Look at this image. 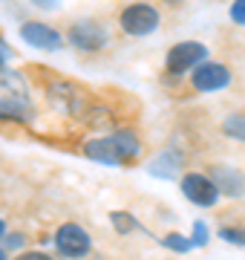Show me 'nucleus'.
Instances as JSON below:
<instances>
[{
  "mask_svg": "<svg viewBox=\"0 0 245 260\" xmlns=\"http://www.w3.org/2000/svg\"><path fill=\"white\" fill-rule=\"evenodd\" d=\"M182 191L193 205H202V208H211L217 205L219 200V188L214 185L211 177H202V174H185L182 177Z\"/></svg>",
  "mask_w": 245,
  "mask_h": 260,
  "instance_id": "423d86ee",
  "label": "nucleus"
},
{
  "mask_svg": "<svg viewBox=\"0 0 245 260\" xmlns=\"http://www.w3.org/2000/svg\"><path fill=\"white\" fill-rule=\"evenodd\" d=\"M0 119H29V104L20 102V99H0Z\"/></svg>",
  "mask_w": 245,
  "mask_h": 260,
  "instance_id": "9b49d317",
  "label": "nucleus"
},
{
  "mask_svg": "<svg viewBox=\"0 0 245 260\" xmlns=\"http://www.w3.org/2000/svg\"><path fill=\"white\" fill-rule=\"evenodd\" d=\"M110 142H113L115 153L121 159H130L139 153V139H136V133L133 130H115L113 136H110Z\"/></svg>",
  "mask_w": 245,
  "mask_h": 260,
  "instance_id": "9d476101",
  "label": "nucleus"
},
{
  "mask_svg": "<svg viewBox=\"0 0 245 260\" xmlns=\"http://www.w3.org/2000/svg\"><path fill=\"white\" fill-rule=\"evenodd\" d=\"M55 249L61 251L64 257L78 260V257H87V254H90L93 240H90V234H87L78 223H64L55 232Z\"/></svg>",
  "mask_w": 245,
  "mask_h": 260,
  "instance_id": "f03ea898",
  "label": "nucleus"
},
{
  "mask_svg": "<svg viewBox=\"0 0 245 260\" xmlns=\"http://www.w3.org/2000/svg\"><path fill=\"white\" fill-rule=\"evenodd\" d=\"M66 41H69L72 47L84 49V52H95V49H101L104 44H107V32H104V26L95 23V20H78V23L69 26Z\"/></svg>",
  "mask_w": 245,
  "mask_h": 260,
  "instance_id": "20e7f679",
  "label": "nucleus"
},
{
  "mask_svg": "<svg viewBox=\"0 0 245 260\" xmlns=\"http://www.w3.org/2000/svg\"><path fill=\"white\" fill-rule=\"evenodd\" d=\"M219 237L228 243H234V246H245V229H222Z\"/></svg>",
  "mask_w": 245,
  "mask_h": 260,
  "instance_id": "2eb2a0df",
  "label": "nucleus"
},
{
  "mask_svg": "<svg viewBox=\"0 0 245 260\" xmlns=\"http://www.w3.org/2000/svg\"><path fill=\"white\" fill-rule=\"evenodd\" d=\"M222 133L231 136V139L245 142V116H228V119L222 121Z\"/></svg>",
  "mask_w": 245,
  "mask_h": 260,
  "instance_id": "f8f14e48",
  "label": "nucleus"
},
{
  "mask_svg": "<svg viewBox=\"0 0 245 260\" xmlns=\"http://www.w3.org/2000/svg\"><path fill=\"white\" fill-rule=\"evenodd\" d=\"M6 61H9V47L0 41V64H6Z\"/></svg>",
  "mask_w": 245,
  "mask_h": 260,
  "instance_id": "aec40b11",
  "label": "nucleus"
},
{
  "mask_svg": "<svg viewBox=\"0 0 245 260\" xmlns=\"http://www.w3.org/2000/svg\"><path fill=\"white\" fill-rule=\"evenodd\" d=\"M113 223L121 234H127L136 229V217H130V214H124V211H113Z\"/></svg>",
  "mask_w": 245,
  "mask_h": 260,
  "instance_id": "4468645a",
  "label": "nucleus"
},
{
  "mask_svg": "<svg viewBox=\"0 0 245 260\" xmlns=\"http://www.w3.org/2000/svg\"><path fill=\"white\" fill-rule=\"evenodd\" d=\"M18 260H52V257H49L47 251H23Z\"/></svg>",
  "mask_w": 245,
  "mask_h": 260,
  "instance_id": "a211bd4d",
  "label": "nucleus"
},
{
  "mask_svg": "<svg viewBox=\"0 0 245 260\" xmlns=\"http://www.w3.org/2000/svg\"><path fill=\"white\" fill-rule=\"evenodd\" d=\"M3 232H6V225H3V220H0V237H3Z\"/></svg>",
  "mask_w": 245,
  "mask_h": 260,
  "instance_id": "4be33fe9",
  "label": "nucleus"
},
{
  "mask_svg": "<svg viewBox=\"0 0 245 260\" xmlns=\"http://www.w3.org/2000/svg\"><path fill=\"white\" fill-rule=\"evenodd\" d=\"M0 260H6V251H3V249H0Z\"/></svg>",
  "mask_w": 245,
  "mask_h": 260,
  "instance_id": "5701e85b",
  "label": "nucleus"
},
{
  "mask_svg": "<svg viewBox=\"0 0 245 260\" xmlns=\"http://www.w3.org/2000/svg\"><path fill=\"white\" fill-rule=\"evenodd\" d=\"M20 38L26 41L29 47H38V49H47V52H55V49L64 47V35L58 29L40 23V20H26L20 26Z\"/></svg>",
  "mask_w": 245,
  "mask_h": 260,
  "instance_id": "0eeeda50",
  "label": "nucleus"
},
{
  "mask_svg": "<svg viewBox=\"0 0 245 260\" xmlns=\"http://www.w3.org/2000/svg\"><path fill=\"white\" fill-rule=\"evenodd\" d=\"M6 246H9V249H20V246H23V234H12V237H6Z\"/></svg>",
  "mask_w": 245,
  "mask_h": 260,
  "instance_id": "6ab92c4d",
  "label": "nucleus"
},
{
  "mask_svg": "<svg viewBox=\"0 0 245 260\" xmlns=\"http://www.w3.org/2000/svg\"><path fill=\"white\" fill-rule=\"evenodd\" d=\"M205 58H208V49L202 47L199 41H182L176 47H170L168 70L173 75H182V73H188V70H196Z\"/></svg>",
  "mask_w": 245,
  "mask_h": 260,
  "instance_id": "7ed1b4c3",
  "label": "nucleus"
},
{
  "mask_svg": "<svg viewBox=\"0 0 245 260\" xmlns=\"http://www.w3.org/2000/svg\"><path fill=\"white\" fill-rule=\"evenodd\" d=\"M84 153L90 159H95V162H104V165H118L121 162V156L115 153L113 142L110 139H93L84 145Z\"/></svg>",
  "mask_w": 245,
  "mask_h": 260,
  "instance_id": "1a4fd4ad",
  "label": "nucleus"
},
{
  "mask_svg": "<svg viewBox=\"0 0 245 260\" xmlns=\"http://www.w3.org/2000/svg\"><path fill=\"white\" fill-rule=\"evenodd\" d=\"M161 243H165L170 251H190V249H193V240L182 237V234H168V237H165Z\"/></svg>",
  "mask_w": 245,
  "mask_h": 260,
  "instance_id": "ddd939ff",
  "label": "nucleus"
},
{
  "mask_svg": "<svg viewBox=\"0 0 245 260\" xmlns=\"http://www.w3.org/2000/svg\"><path fill=\"white\" fill-rule=\"evenodd\" d=\"M35 3H40L44 9H55V6H58V0H35Z\"/></svg>",
  "mask_w": 245,
  "mask_h": 260,
  "instance_id": "412c9836",
  "label": "nucleus"
},
{
  "mask_svg": "<svg viewBox=\"0 0 245 260\" xmlns=\"http://www.w3.org/2000/svg\"><path fill=\"white\" fill-rule=\"evenodd\" d=\"M208 177L214 179V185L219 188V194H225V197H242L245 194V177L239 171H234V168L214 165Z\"/></svg>",
  "mask_w": 245,
  "mask_h": 260,
  "instance_id": "6e6552de",
  "label": "nucleus"
},
{
  "mask_svg": "<svg viewBox=\"0 0 245 260\" xmlns=\"http://www.w3.org/2000/svg\"><path fill=\"white\" fill-rule=\"evenodd\" d=\"M159 12L153 9L150 3H130L124 6L121 15H118V23H121L124 35L130 38H144V35H153L159 29Z\"/></svg>",
  "mask_w": 245,
  "mask_h": 260,
  "instance_id": "f257e3e1",
  "label": "nucleus"
},
{
  "mask_svg": "<svg viewBox=\"0 0 245 260\" xmlns=\"http://www.w3.org/2000/svg\"><path fill=\"white\" fill-rule=\"evenodd\" d=\"M190 240H193V246H205V243H208V229H205V223H196V225H193V237H190Z\"/></svg>",
  "mask_w": 245,
  "mask_h": 260,
  "instance_id": "f3484780",
  "label": "nucleus"
},
{
  "mask_svg": "<svg viewBox=\"0 0 245 260\" xmlns=\"http://www.w3.org/2000/svg\"><path fill=\"white\" fill-rule=\"evenodd\" d=\"M228 15H231V20H234L236 26H245V0H234Z\"/></svg>",
  "mask_w": 245,
  "mask_h": 260,
  "instance_id": "dca6fc26",
  "label": "nucleus"
},
{
  "mask_svg": "<svg viewBox=\"0 0 245 260\" xmlns=\"http://www.w3.org/2000/svg\"><path fill=\"white\" fill-rule=\"evenodd\" d=\"M231 84V70L217 61H202L193 70V87L199 93H214V90H225Z\"/></svg>",
  "mask_w": 245,
  "mask_h": 260,
  "instance_id": "39448f33",
  "label": "nucleus"
}]
</instances>
